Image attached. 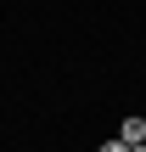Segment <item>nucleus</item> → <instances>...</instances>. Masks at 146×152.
<instances>
[{
  "label": "nucleus",
  "mask_w": 146,
  "mask_h": 152,
  "mask_svg": "<svg viewBox=\"0 0 146 152\" xmlns=\"http://www.w3.org/2000/svg\"><path fill=\"white\" fill-rule=\"evenodd\" d=\"M118 141H124V147H141L146 141V118H124V124H118Z\"/></svg>",
  "instance_id": "nucleus-1"
},
{
  "label": "nucleus",
  "mask_w": 146,
  "mask_h": 152,
  "mask_svg": "<svg viewBox=\"0 0 146 152\" xmlns=\"http://www.w3.org/2000/svg\"><path fill=\"white\" fill-rule=\"evenodd\" d=\"M96 152H129V147H124V141H101Z\"/></svg>",
  "instance_id": "nucleus-2"
}]
</instances>
